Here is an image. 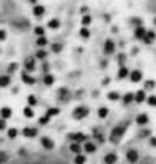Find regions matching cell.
<instances>
[{
	"instance_id": "obj_1",
	"label": "cell",
	"mask_w": 156,
	"mask_h": 164,
	"mask_svg": "<svg viewBox=\"0 0 156 164\" xmlns=\"http://www.w3.org/2000/svg\"><path fill=\"white\" fill-rule=\"evenodd\" d=\"M127 130V123H122V125H117L115 129L112 130V133H111V141L112 143H117L119 140L122 138V135L125 133Z\"/></svg>"
},
{
	"instance_id": "obj_2",
	"label": "cell",
	"mask_w": 156,
	"mask_h": 164,
	"mask_svg": "<svg viewBox=\"0 0 156 164\" xmlns=\"http://www.w3.org/2000/svg\"><path fill=\"white\" fill-rule=\"evenodd\" d=\"M88 107H85V106H80V107H77V109L73 111V117L75 119H85L86 115H88Z\"/></svg>"
},
{
	"instance_id": "obj_3",
	"label": "cell",
	"mask_w": 156,
	"mask_h": 164,
	"mask_svg": "<svg viewBox=\"0 0 156 164\" xmlns=\"http://www.w3.org/2000/svg\"><path fill=\"white\" fill-rule=\"evenodd\" d=\"M129 77H130V81L132 83H138V81H142L143 75H142V71H140V70H132L130 73H129Z\"/></svg>"
},
{
	"instance_id": "obj_4",
	"label": "cell",
	"mask_w": 156,
	"mask_h": 164,
	"mask_svg": "<svg viewBox=\"0 0 156 164\" xmlns=\"http://www.w3.org/2000/svg\"><path fill=\"white\" fill-rule=\"evenodd\" d=\"M70 140H73V143H80V141H86L88 137L85 133H70L69 135Z\"/></svg>"
},
{
	"instance_id": "obj_5",
	"label": "cell",
	"mask_w": 156,
	"mask_h": 164,
	"mask_svg": "<svg viewBox=\"0 0 156 164\" xmlns=\"http://www.w3.org/2000/svg\"><path fill=\"white\" fill-rule=\"evenodd\" d=\"M117 154L115 153H107L106 156L102 158V161H104V164H114V162H117Z\"/></svg>"
},
{
	"instance_id": "obj_6",
	"label": "cell",
	"mask_w": 156,
	"mask_h": 164,
	"mask_svg": "<svg viewBox=\"0 0 156 164\" xmlns=\"http://www.w3.org/2000/svg\"><path fill=\"white\" fill-rule=\"evenodd\" d=\"M114 50H115V44H114V41L107 39V41L104 42V52H106V54H114Z\"/></svg>"
},
{
	"instance_id": "obj_7",
	"label": "cell",
	"mask_w": 156,
	"mask_h": 164,
	"mask_svg": "<svg viewBox=\"0 0 156 164\" xmlns=\"http://www.w3.org/2000/svg\"><path fill=\"white\" fill-rule=\"evenodd\" d=\"M34 70V59L33 57H26L25 59V71L29 73V71Z\"/></svg>"
},
{
	"instance_id": "obj_8",
	"label": "cell",
	"mask_w": 156,
	"mask_h": 164,
	"mask_svg": "<svg viewBox=\"0 0 156 164\" xmlns=\"http://www.w3.org/2000/svg\"><path fill=\"white\" fill-rule=\"evenodd\" d=\"M127 161L129 162H137L138 161V153L135 150H129L127 151Z\"/></svg>"
},
{
	"instance_id": "obj_9",
	"label": "cell",
	"mask_w": 156,
	"mask_h": 164,
	"mask_svg": "<svg viewBox=\"0 0 156 164\" xmlns=\"http://www.w3.org/2000/svg\"><path fill=\"white\" fill-rule=\"evenodd\" d=\"M21 80L26 83V85H34V83H36V78L31 77V75L26 73V71H23V73H21Z\"/></svg>"
},
{
	"instance_id": "obj_10",
	"label": "cell",
	"mask_w": 156,
	"mask_h": 164,
	"mask_svg": "<svg viewBox=\"0 0 156 164\" xmlns=\"http://www.w3.org/2000/svg\"><path fill=\"white\" fill-rule=\"evenodd\" d=\"M41 145L46 148V150H54V141H52L50 138H47V137H44V138H41Z\"/></svg>"
},
{
	"instance_id": "obj_11",
	"label": "cell",
	"mask_w": 156,
	"mask_h": 164,
	"mask_svg": "<svg viewBox=\"0 0 156 164\" xmlns=\"http://www.w3.org/2000/svg\"><path fill=\"white\" fill-rule=\"evenodd\" d=\"M23 135H25V137H28V138H33V137H36V135H38V130H36V129H31V127H26V129L23 130Z\"/></svg>"
},
{
	"instance_id": "obj_12",
	"label": "cell",
	"mask_w": 156,
	"mask_h": 164,
	"mask_svg": "<svg viewBox=\"0 0 156 164\" xmlns=\"http://www.w3.org/2000/svg\"><path fill=\"white\" fill-rule=\"evenodd\" d=\"M33 13H34V17H42L44 13H46V8H44L42 5H34V8H33Z\"/></svg>"
},
{
	"instance_id": "obj_13",
	"label": "cell",
	"mask_w": 156,
	"mask_h": 164,
	"mask_svg": "<svg viewBox=\"0 0 156 164\" xmlns=\"http://www.w3.org/2000/svg\"><path fill=\"white\" fill-rule=\"evenodd\" d=\"M145 34H146L145 26H138L137 29H135V38H137V39H143V38H145Z\"/></svg>"
},
{
	"instance_id": "obj_14",
	"label": "cell",
	"mask_w": 156,
	"mask_h": 164,
	"mask_svg": "<svg viewBox=\"0 0 156 164\" xmlns=\"http://www.w3.org/2000/svg\"><path fill=\"white\" fill-rule=\"evenodd\" d=\"M10 83H11V80H10L8 75H2V77H0V88H7Z\"/></svg>"
},
{
	"instance_id": "obj_15",
	"label": "cell",
	"mask_w": 156,
	"mask_h": 164,
	"mask_svg": "<svg viewBox=\"0 0 156 164\" xmlns=\"http://www.w3.org/2000/svg\"><path fill=\"white\" fill-rule=\"evenodd\" d=\"M133 99H135V101H137V102H143V101H145V99H146V94H145V91H138V93H135L133 94Z\"/></svg>"
},
{
	"instance_id": "obj_16",
	"label": "cell",
	"mask_w": 156,
	"mask_h": 164,
	"mask_svg": "<svg viewBox=\"0 0 156 164\" xmlns=\"http://www.w3.org/2000/svg\"><path fill=\"white\" fill-rule=\"evenodd\" d=\"M148 120H150V117H148L146 114H140L137 117V123H138V125H146Z\"/></svg>"
},
{
	"instance_id": "obj_17",
	"label": "cell",
	"mask_w": 156,
	"mask_h": 164,
	"mask_svg": "<svg viewBox=\"0 0 156 164\" xmlns=\"http://www.w3.org/2000/svg\"><path fill=\"white\" fill-rule=\"evenodd\" d=\"M47 26L50 28V29H59V28H60V21H59L57 18H52L49 23H47Z\"/></svg>"
},
{
	"instance_id": "obj_18",
	"label": "cell",
	"mask_w": 156,
	"mask_h": 164,
	"mask_svg": "<svg viewBox=\"0 0 156 164\" xmlns=\"http://www.w3.org/2000/svg\"><path fill=\"white\" fill-rule=\"evenodd\" d=\"M153 39H154V33L151 29H146V34H145V38H143V41H145L146 44H151Z\"/></svg>"
},
{
	"instance_id": "obj_19",
	"label": "cell",
	"mask_w": 156,
	"mask_h": 164,
	"mask_svg": "<svg viewBox=\"0 0 156 164\" xmlns=\"http://www.w3.org/2000/svg\"><path fill=\"white\" fill-rule=\"evenodd\" d=\"M0 115H2L3 120H5V119H8L10 115H11V109H10V107H2V109H0Z\"/></svg>"
},
{
	"instance_id": "obj_20",
	"label": "cell",
	"mask_w": 156,
	"mask_h": 164,
	"mask_svg": "<svg viewBox=\"0 0 156 164\" xmlns=\"http://www.w3.org/2000/svg\"><path fill=\"white\" fill-rule=\"evenodd\" d=\"M129 73H130L129 68L121 67V68H119V73H117V78H125V77H129Z\"/></svg>"
},
{
	"instance_id": "obj_21",
	"label": "cell",
	"mask_w": 156,
	"mask_h": 164,
	"mask_svg": "<svg viewBox=\"0 0 156 164\" xmlns=\"http://www.w3.org/2000/svg\"><path fill=\"white\" fill-rule=\"evenodd\" d=\"M70 151L75 154H80L81 153V146H80V143H72L70 145Z\"/></svg>"
},
{
	"instance_id": "obj_22",
	"label": "cell",
	"mask_w": 156,
	"mask_h": 164,
	"mask_svg": "<svg viewBox=\"0 0 156 164\" xmlns=\"http://www.w3.org/2000/svg\"><path fill=\"white\" fill-rule=\"evenodd\" d=\"M85 151H86V153H94V151H96V145H94V143L86 141L85 143Z\"/></svg>"
},
{
	"instance_id": "obj_23",
	"label": "cell",
	"mask_w": 156,
	"mask_h": 164,
	"mask_svg": "<svg viewBox=\"0 0 156 164\" xmlns=\"http://www.w3.org/2000/svg\"><path fill=\"white\" fill-rule=\"evenodd\" d=\"M80 36H81L83 39H88L91 36V31L88 29V28H81V29H80Z\"/></svg>"
},
{
	"instance_id": "obj_24",
	"label": "cell",
	"mask_w": 156,
	"mask_h": 164,
	"mask_svg": "<svg viewBox=\"0 0 156 164\" xmlns=\"http://www.w3.org/2000/svg\"><path fill=\"white\" fill-rule=\"evenodd\" d=\"M54 81H55V77L54 75H46V77H44V83H46V85H54Z\"/></svg>"
},
{
	"instance_id": "obj_25",
	"label": "cell",
	"mask_w": 156,
	"mask_h": 164,
	"mask_svg": "<svg viewBox=\"0 0 156 164\" xmlns=\"http://www.w3.org/2000/svg\"><path fill=\"white\" fill-rule=\"evenodd\" d=\"M107 114H109V109L107 107H99V111H98V115L101 119H104V117H107Z\"/></svg>"
},
{
	"instance_id": "obj_26",
	"label": "cell",
	"mask_w": 156,
	"mask_h": 164,
	"mask_svg": "<svg viewBox=\"0 0 156 164\" xmlns=\"http://www.w3.org/2000/svg\"><path fill=\"white\" fill-rule=\"evenodd\" d=\"M85 162H86V158H85L81 153L75 156V164H85Z\"/></svg>"
},
{
	"instance_id": "obj_27",
	"label": "cell",
	"mask_w": 156,
	"mask_h": 164,
	"mask_svg": "<svg viewBox=\"0 0 156 164\" xmlns=\"http://www.w3.org/2000/svg\"><path fill=\"white\" fill-rule=\"evenodd\" d=\"M107 98H109L111 101H117V99H121V94H119L117 91H111V93L107 94Z\"/></svg>"
},
{
	"instance_id": "obj_28",
	"label": "cell",
	"mask_w": 156,
	"mask_h": 164,
	"mask_svg": "<svg viewBox=\"0 0 156 164\" xmlns=\"http://www.w3.org/2000/svg\"><path fill=\"white\" fill-rule=\"evenodd\" d=\"M81 25H83V28H86L88 25H91V17H90V15H85V17L81 18Z\"/></svg>"
},
{
	"instance_id": "obj_29",
	"label": "cell",
	"mask_w": 156,
	"mask_h": 164,
	"mask_svg": "<svg viewBox=\"0 0 156 164\" xmlns=\"http://www.w3.org/2000/svg\"><path fill=\"white\" fill-rule=\"evenodd\" d=\"M23 114H25L26 117H29V119L34 115V112H33V109H31V107H25V109H23Z\"/></svg>"
},
{
	"instance_id": "obj_30",
	"label": "cell",
	"mask_w": 156,
	"mask_h": 164,
	"mask_svg": "<svg viewBox=\"0 0 156 164\" xmlns=\"http://www.w3.org/2000/svg\"><path fill=\"white\" fill-rule=\"evenodd\" d=\"M34 33L38 34V38H42V36H44V28L42 26H36L34 28Z\"/></svg>"
},
{
	"instance_id": "obj_31",
	"label": "cell",
	"mask_w": 156,
	"mask_h": 164,
	"mask_svg": "<svg viewBox=\"0 0 156 164\" xmlns=\"http://www.w3.org/2000/svg\"><path fill=\"white\" fill-rule=\"evenodd\" d=\"M36 44H38L39 47H44V46L47 44V39L44 38V36H42V38H38V41H36Z\"/></svg>"
},
{
	"instance_id": "obj_32",
	"label": "cell",
	"mask_w": 156,
	"mask_h": 164,
	"mask_svg": "<svg viewBox=\"0 0 156 164\" xmlns=\"http://www.w3.org/2000/svg\"><path fill=\"white\" fill-rule=\"evenodd\" d=\"M59 112H60V111H59L57 107H50V109L47 111V117H50V115H57Z\"/></svg>"
},
{
	"instance_id": "obj_33",
	"label": "cell",
	"mask_w": 156,
	"mask_h": 164,
	"mask_svg": "<svg viewBox=\"0 0 156 164\" xmlns=\"http://www.w3.org/2000/svg\"><path fill=\"white\" fill-rule=\"evenodd\" d=\"M130 101H133V94H132V93L124 94V102H125V104H129Z\"/></svg>"
},
{
	"instance_id": "obj_34",
	"label": "cell",
	"mask_w": 156,
	"mask_h": 164,
	"mask_svg": "<svg viewBox=\"0 0 156 164\" xmlns=\"http://www.w3.org/2000/svg\"><path fill=\"white\" fill-rule=\"evenodd\" d=\"M46 55H47V52L44 49H39L38 52H36V57H38V59H46Z\"/></svg>"
},
{
	"instance_id": "obj_35",
	"label": "cell",
	"mask_w": 156,
	"mask_h": 164,
	"mask_svg": "<svg viewBox=\"0 0 156 164\" xmlns=\"http://www.w3.org/2000/svg\"><path fill=\"white\" fill-rule=\"evenodd\" d=\"M60 50H62V44H59V42L52 44V52H60Z\"/></svg>"
},
{
	"instance_id": "obj_36",
	"label": "cell",
	"mask_w": 156,
	"mask_h": 164,
	"mask_svg": "<svg viewBox=\"0 0 156 164\" xmlns=\"http://www.w3.org/2000/svg\"><path fill=\"white\" fill-rule=\"evenodd\" d=\"M17 68H18V63H17V62L10 63V65H8V73H13V71L17 70Z\"/></svg>"
},
{
	"instance_id": "obj_37",
	"label": "cell",
	"mask_w": 156,
	"mask_h": 164,
	"mask_svg": "<svg viewBox=\"0 0 156 164\" xmlns=\"http://www.w3.org/2000/svg\"><path fill=\"white\" fill-rule=\"evenodd\" d=\"M28 102H29V106H34V104L38 102V99H36L33 94H29V96H28Z\"/></svg>"
},
{
	"instance_id": "obj_38",
	"label": "cell",
	"mask_w": 156,
	"mask_h": 164,
	"mask_svg": "<svg viewBox=\"0 0 156 164\" xmlns=\"http://www.w3.org/2000/svg\"><path fill=\"white\" fill-rule=\"evenodd\" d=\"M17 135H18V130H17V129H10V130H8V137H10V138H15Z\"/></svg>"
},
{
	"instance_id": "obj_39",
	"label": "cell",
	"mask_w": 156,
	"mask_h": 164,
	"mask_svg": "<svg viewBox=\"0 0 156 164\" xmlns=\"http://www.w3.org/2000/svg\"><path fill=\"white\" fill-rule=\"evenodd\" d=\"M145 88H146V90H151V88H154V81H153V80H148V81L145 83Z\"/></svg>"
},
{
	"instance_id": "obj_40",
	"label": "cell",
	"mask_w": 156,
	"mask_h": 164,
	"mask_svg": "<svg viewBox=\"0 0 156 164\" xmlns=\"http://www.w3.org/2000/svg\"><path fill=\"white\" fill-rule=\"evenodd\" d=\"M7 159H8V156L3 153V151H0V164H2V162H5Z\"/></svg>"
},
{
	"instance_id": "obj_41",
	"label": "cell",
	"mask_w": 156,
	"mask_h": 164,
	"mask_svg": "<svg viewBox=\"0 0 156 164\" xmlns=\"http://www.w3.org/2000/svg\"><path fill=\"white\" fill-rule=\"evenodd\" d=\"M5 39H7V31L0 29V41H5Z\"/></svg>"
},
{
	"instance_id": "obj_42",
	"label": "cell",
	"mask_w": 156,
	"mask_h": 164,
	"mask_svg": "<svg viewBox=\"0 0 156 164\" xmlns=\"http://www.w3.org/2000/svg\"><path fill=\"white\" fill-rule=\"evenodd\" d=\"M148 104H150V106H154V104H156V98H154V96H150V98H148Z\"/></svg>"
},
{
	"instance_id": "obj_43",
	"label": "cell",
	"mask_w": 156,
	"mask_h": 164,
	"mask_svg": "<svg viewBox=\"0 0 156 164\" xmlns=\"http://www.w3.org/2000/svg\"><path fill=\"white\" fill-rule=\"evenodd\" d=\"M47 120H49V117H47V115H44V117L39 119V122H41V123H47Z\"/></svg>"
},
{
	"instance_id": "obj_44",
	"label": "cell",
	"mask_w": 156,
	"mask_h": 164,
	"mask_svg": "<svg viewBox=\"0 0 156 164\" xmlns=\"http://www.w3.org/2000/svg\"><path fill=\"white\" fill-rule=\"evenodd\" d=\"M3 129H5V120L0 119V130H3Z\"/></svg>"
},
{
	"instance_id": "obj_45",
	"label": "cell",
	"mask_w": 156,
	"mask_h": 164,
	"mask_svg": "<svg viewBox=\"0 0 156 164\" xmlns=\"http://www.w3.org/2000/svg\"><path fill=\"white\" fill-rule=\"evenodd\" d=\"M143 164H153V162H151V161H146V162H143Z\"/></svg>"
},
{
	"instance_id": "obj_46",
	"label": "cell",
	"mask_w": 156,
	"mask_h": 164,
	"mask_svg": "<svg viewBox=\"0 0 156 164\" xmlns=\"http://www.w3.org/2000/svg\"><path fill=\"white\" fill-rule=\"evenodd\" d=\"M29 2H33V3H34V2H36V0H29Z\"/></svg>"
}]
</instances>
